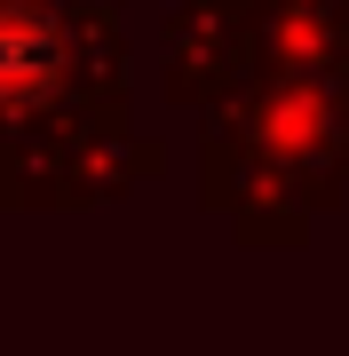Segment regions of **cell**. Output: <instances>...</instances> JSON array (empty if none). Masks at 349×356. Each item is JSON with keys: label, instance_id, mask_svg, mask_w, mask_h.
I'll return each mask as SVG.
<instances>
[{"label": "cell", "instance_id": "cell-1", "mask_svg": "<svg viewBox=\"0 0 349 356\" xmlns=\"http://www.w3.org/2000/svg\"><path fill=\"white\" fill-rule=\"evenodd\" d=\"M48 64H56V32L40 24L32 8H0V95H40L48 88Z\"/></svg>", "mask_w": 349, "mask_h": 356}]
</instances>
